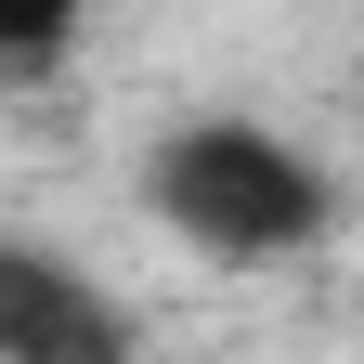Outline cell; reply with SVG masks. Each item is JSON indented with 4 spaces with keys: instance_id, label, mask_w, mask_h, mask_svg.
I'll use <instances>...</instances> for the list:
<instances>
[{
    "instance_id": "obj_1",
    "label": "cell",
    "mask_w": 364,
    "mask_h": 364,
    "mask_svg": "<svg viewBox=\"0 0 364 364\" xmlns=\"http://www.w3.org/2000/svg\"><path fill=\"white\" fill-rule=\"evenodd\" d=\"M144 196L208 260H287V247L326 235V156L260 130V117H182L144 156Z\"/></svg>"
},
{
    "instance_id": "obj_2",
    "label": "cell",
    "mask_w": 364,
    "mask_h": 364,
    "mask_svg": "<svg viewBox=\"0 0 364 364\" xmlns=\"http://www.w3.org/2000/svg\"><path fill=\"white\" fill-rule=\"evenodd\" d=\"M0 364H130V312L78 260L0 235Z\"/></svg>"
},
{
    "instance_id": "obj_3",
    "label": "cell",
    "mask_w": 364,
    "mask_h": 364,
    "mask_svg": "<svg viewBox=\"0 0 364 364\" xmlns=\"http://www.w3.org/2000/svg\"><path fill=\"white\" fill-rule=\"evenodd\" d=\"M91 0H0V65H53Z\"/></svg>"
}]
</instances>
